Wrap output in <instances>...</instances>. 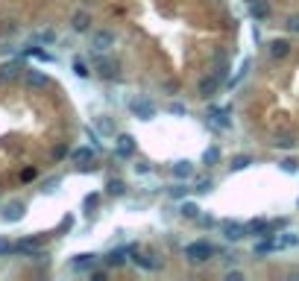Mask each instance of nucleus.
I'll list each match as a JSON object with an SVG mask.
<instances>
[{"instance_id": "nucleus-1", "label": "nucleus", "mask_w": 299, "mask_h": 281, "mask_svg": "<svg viewBox=\"0 0 299 281\" xmlns=\"http://www.w3.org/2000/svg\"><path fill=\"white\" fill-rule=\"evenodd\" d=\"M214 252H217V249H214L208 240H197V243H188V246H185V258H188L191 264H203V261H208Z\"/></svg>"}, {"instance_id": "nucleus-2", "label": "nucleus", "mask_w": 299, "mask_h": 281, "mask_svg": "<svg viewBox=\"0 0 299 281\" xmlns=\"http://www.w3.org/2000/svg\"><path fill=\"white\" fill-rule=\"evenodd\" d=\"M115 41H117V38H115V32H112V29H94V32H91V47H94L97 53L112 50V47H115Z\"/></svg>"}, {"instance_id": "nucleus-3", "label": "nucleus", "mask_w": 299, "mask_h": 281, "mask_svg": "<svg viewBox=\"0 0 299 281\" xmlns=\"http://www.w3.org/2000/svg\"><path fill=\"white\" fill-rule=\"evenodd\" d=\"M129 108H132V114L141 117V120H153V117H156V103L147 100V97H135V100L129 103Z\"/></svg>"}, {"instance_id": "nucleus-4", "label": "nucleus", "mask_w": 299, "mask_h": 281, "mask_svg": "<svg viewBox=\"0 0 299 281\" xmlns=\"http://www.w3.org/2000/svg\"><path fill=\"white\" fill-rule=\"evenodd\" d=\"M206 117H208V123H214L217 129H232V120H229V108H208L206 111Z\"/></svg>"}, {"instance_id": "nucleus-5", "label": "nucleus", "mask_w": 299, "mask_h": 281, "mask_svg": "<svg viewBox=\"0 0 299 281\" xmlns=\"http://www.w3.org/2000/svg\"><path fill=\"white\" fill-rule=\"evenodd\" d=\"M115 152H117L120 158H132V152H135V138H132V135H117V138H115Z\"/></svg>"}, {"instance_id": "nucleus-6", "label": "nucleus", "mask_w": 299, "mask_h": 281, "mask_svg": "<svg viewBox=\"0 0 299 281\" xmlns=\"http://www.w3.org/2000/svg\"><path fill=\"white\" fill-rule=\"evenodd\" d=\"M247 226H241V223H223V238L226 240H232V243H238V240H244L247 238Z\"/></svg>"}, {"instance_id": "nucleus-7", "label": "nucleus", "mask_w": 299, "mask_h": 281, "mask_svg": "<svg viewBox=\"0 0 299 281\" xmlns=\"http://www.w3.org/2000/svg\"><path fill=\"white\" fill-rule=\"evenodd\" d=\"M220 79H223L220 73H214V76H203V79H200V97H206V100H208V97H214V91H217Z\"/></svg>"}, {"instance_id": "nucleus-8", "label": "nucleus", "mask_w": 299, "mask_h": 281, "mask_svg": "<svg viewBox=\"0 0 299 281\" xmlns=\"http://www.w3.org/2000/svg\"><path fill=\"white\" fill-rule=\"evenodd\" d=\"M270 56H273V59H285V56H291V41H285V38L270 41Z\"/></svg>"}, {"instance_id": "nucleus-9", "label": "nucleus", "mask_w": 299, "mask_h": 281, "mask_svg": "<svg viewBox=\"0 0 299 281\" xmlns=\"http://www.w3.org/2000/svg\"><path fill=\"white\" fill-rule=\"evenodd\" d=\"M250 12H253L255 21H267V18H270V3H267V0H253V3H250Z\"/></svg>"}, {"instance_id": "nucleus-10", "label": "nucleus", "mask_w": 299, "mask_h": 281, "mask_svg": "<svg viewBox=\"0 0 299 281\" xmlns=\"http://www.w3.org/2000/svg\"><path fill=\"white\" fill-rule=\"evenodd\" d=\"M70 26H73V32H85V29L91 26V15H88V12H76V15L70 18Z\"/></svg>"}, {"instance_id": "nucleus-11", "label": "nucleus", "mask_w": 299, "mask_h": 281, "mask_svg": "<svg viewBox=\"0 0 299 281\" xmlns=\"http://www.w3.org/2000/svg\"><path fill=\"white\" fill-rule=\"evenodd\" d=\"M170 170H173L176 179H191V176H194V164H191V161H173Z\"/></svg>"}, {"instance_id": "nucleus-12", "label": "nucleus", "mask_w": 299, "mask_h": 281, "mask_svg": "<svg viewBox=\"0 0 299 281\" xmlns=\"http://www.w3.org/2000/svg\"><path fill=\"white\" fill-rule=\"evenodd\" d=\"M23 211H26V208H23V202H12V205L3 211V220H6V223H18V220L23 217Z\"/></svg>"}, {"instance_id": "nucleus-13", "label": "nucleus", "mask_w": 299, "mask_h": 281, "mask_svg": "<svg viewBox=\"0 0 299 281\" xmlns=\"http://www.w3.org/2000/svg\"><path fill=\"white\" fill-rule=\"evenodd\" d=\"M94 264H97V255H88V252H85V255H76L70 267H73V270H91Z\"/></svg>"}, {"instance_id": "nucleus-14", "label": "nucleus", "mask_w": 299, "mask_h": 281, "mask_svg": "<svg viewBox=\"0 0 299 281\" xmlns=\"http://www.w3.org/2000/svg\"><path fill=\"white\" fill-rule=\"evenodd\" d=\"M26 82H29L32 88H47V82H50V79H47L41 70H26Z\"/></svg>"}, {"instance_id": "nucleus-15", "label": "nucleus", "mask_w": 299, "mask_h": 281, "mask_svg": "<svg viewBox=\"0 0 299 281\" xmlns=\"http://www.w3.org/2000/svg\"><path fill=\"white\" fill-rule=\"evenodd\" d=\"M106 194H109V196H123V194H126V182H123V179H112V182L106 185Z\"/></svg>"}, {"instance_id": "nucleus-16", "label": "nucleus", "mask_w": 299, "mask_h": 281, "mask_svg": "<svg viewBox=\"0 0 299 281\" xmlns=\"http://www.w3.org/2000/svg\"><path fill=\"white\" fill-rule=\"evenodd\" d=\"M15 249L23 252V255H38V240H35V238H26V240H21Z\"/></svg>"}, {"instance_id": "nucleus-17", "label": "nucleus", "mask_w": 299, "mask_h": 281, "mask_svg": "<svg viewBox=\"0 0 299 281\" xmlns=\"http://www.w3.org/2000/svg\"><path fill=\"white\" fill-rule=\"evenodd\" d=\"M94 152H97V150L82 147V150H76V152H73V161H76V164H88V161H94Z\"/></svg>"}, {"instance_id": "nucleus-18", "label": "nucleus", "mask_w": 299, "mask_h": 281, "mask_svg": "<svg viewBox=\"0 0 299 281\" xmlns=\"http://www.w3.org/2000/svg\"><path fill=\"white\" fill-rule=\"evenodd\" d=\"M97 73L106 76V79H115V76H117V67H115L112 62H97Z\"/></svg>"}, {"instance_id": "nucleus-19", "label": "nucleus", "mask_w": 299, "mask_h": 281, "mask_svg": "<svg viewBox=\"0 0 299 281\" xmlns=\"http://www.w3.org/2000/svg\"><path fill=\"white\" fill-rule=\"evenodd\" d=\"M179 214H182V217H188V220H200V208H197L194 202H182Z\"/></svg>"}, {"instance_id": "nucleus-20", "label": "nucleus", "mask_w": 299, "mask_h": 281, "mask_svg": "<svg viewBox=\"0 0 299 281\" xmlns=\"http://www.w3.org/2000/svg\"><path fill=\"white\" fill-rule=\"evenodd\" d=\"M103 261H106L109 267H123V261H126V258H123V252H120V249H112Z\"/></svg>"}, {"instance_id": "nucleus-21", "label": "nucleus", "mask_w": 299, "mask_h": 281, "mask_svg": "<svg viewBox=\"0 0 299 281\" xmlns=\"http://www.w3.org/2000/svg\"><path fill=\"white\" fill-rule=\"evenodd\" d=\"M273 147H279V150H291V147H297V141H294L291 135H276V138H273Z\"/></svg>"}, {"instance_id": "nucleus-22", "label": "nucleus", "mask_w": 299, "mask_h": 281, "mask_svg": "<svg viewBox=\"0 0 299 281\" xmlns=\"http://www.w3.org/2000/svg\"><path fill=\"white\" fill-rule=\"evenodd\" d=\"M250 164H253V158H250V155H235V158H232V164H229V167H232V170H235V173H238V170H247V167H250Z\"/></svg>"}, {"instance_id": "nucleus-23", "label": "nucleus", "mask_w": 299, "mask_h": 281, "mask_svg": "<svg viewBox=\"0 0 299 281\" xmlns=\"http://www.w3.org/2000/svg\"><path fill=\"white\" fill-rule=\"evenodd\" d=\"M132 261H135L141 270H150V273H153V270H159V264H156V261H150V255H135Z\"/></svg>"}, {"instance_id": "nucleus-24", "label": "nucleus", "mask_w": 299, "mask_h": 281, "mask_svg": "<svg viewBox=\"0 0 299 281\" xmlns=\"http://www.w3.org/2000/svg\"><path fill=\"white\" fill-rule=\"evenodd\" d=\"M97 129H100L103 135H115V123H112L109 117H97Z\"/></svg>"}, {"instance_id": "nucleus-25", "label": "nucleus", "mask_w": 299, "mask_h": 281, "mask_svg": "<svg viewBox=\"0 0 299 281\" xmlns=\"http://www.w3.org/2000/svg\"><path fill=\"white\" fill-rule=\"evenodd\" d=\"M203 161H206V164H217V161H220V150H217V147H208V150L203 152Z\"/></svg>"}, {"instance_id": "nucleus-26", "label": "nucleus", "mask_w": 299, "mask_h": 281, "mask_svg": "<svg viewBox=\"0 0 299 281\" xmlns=\"http://www.w3.org/2000/svg\"><path fill=\"white\" fill-rule=\"evenodd\" d=\"M211 188H214V182H211V179H200V182H197V188H194V191H197V194H208V191H211Z\"/></svg>"}, {"instance_id": "nucleus-27", "label": "nucleus", "mask_w": 299, "mask_h": 281, "mask_svg": "<svg viewBox=\"0 0 299 281\" xmlns=\"http://www.w3.org/2000/svg\"><path fill=\"white\" fill-rule=\"evenodd\" d=\"M188 191H191V188H185V185H173V188H170V196H173V199H182V196H188Z\"/></svg>"}, {"instance_id": "nucleus-28", "label": "nucleus", "mask_w": 299, "mask_h": 281, "mask_svg": "<svg viewBox=\"0 0 299 281\" xmlns=\"http://www.w3.org/2000/svg\"><path fill=\"white\" fill-rule=\"evenodd\" d=\"M73 73H76V76H88L91 70L85 67V62H82V59H76V62H73Z\"/></svg>"}, {"instance_id": "nucleus-29", "label": "nucleus", "mask_w": 299, "mask_h": 281, "mask_svg": "<svg viewBox=\"0 0 299 281\" xmlns=\"http://www.w3.org/2000/svg\"><path fill=\"white\" fill-rule=\"evenodd\" d=\"M279 167H282L285 173H297V170H299V167H297V161H294V158H285V161H279Z\"/></svg>"}, {"instance_id": "nucleus-30", "label": "nucleus", "mask_w": 299, "mask_h": 281, "mask_svg": "<svg viewBox=\"0 0 299 281\" xmlns=\"http://www.w3.org/2000/svg\"><path fill=\"white\" fill-rule=\"evenodd\" d=\"M299 243V238H294V235H282V238H279V246H282V249H285V246H297Z\"/></svg>"}, {"instance_id": "nucleus-31", "label": "nucleus", "mask_w": 299, "mask_h": 281, "mask_svg": "<svg viewBox=\"0 0 299 281\" xmlns=\"http://www.w3.org/2000/svg\"><path fill=\"white\" fill-rule=\"evenodd\" d=\"M285 26H288V29H291V32H299V15H291V18H288V23H285Z\"/></svg>"}, {"instance_id": "nucleus-32", "label": "nucleus", "mask_w": 299, "mask_h": 281, "mask_svg": "<svg viewBox=\"0 0 299 281\" xmlns=\"http://www.w3.org/2000/svg\"><path fill=\"white\" fill-rule=\"evenodd\" d=\"M170 114H188V106H182V103H173V106H170Z\"/></svg>"}, {"instance_id": "nucleus-33", "label": "nucleus", "mask_w": 299, "mask_h": 281, "mask_svg": "<svg viewBox=\"0 0 299 281\" xmlns=\"http://www.w3.org/2000/svg\"><path fill=\"white\" fill-rule=\"evenodd\" d=\"M12 249H15V246H12L9 240H3V238H0V258H3V255H9Z\"/></svg>"}, {"instance_id": "nucleus-34", "label": "nucleus", "mask_w": 299, "mask_h": 281, "mask_svg": "<svg viewBox=\"0 0 299 281\" xmlns=\"http://www.w3.org/2000/svg\"><path fill=\"white\" fill-rule=\"evenodd\" d=\"M38 41H44V44H53V41H56V32H41V35H38Z\"/></svg>"}, {"instance_id": "nucleus-35", "label": "nucleus", "mask_w": 299, "mask_h": 281, "mask_svg": "<svg viewBox=\"0 0 299 281\" xmlns=\"http://www.w3.org/2000/svg\"><path fill=\"white\" fill-rule=\"evenodd\" d=\"M135 173H150V164H147V161H138V164H135Z\"/></svg>"}, {"instance_id": "nucleus-36", "label": "nucleus", "mask_w": 299, "mask_h": 281, "mask_svg": "<svg viewBox=\"0 0 299 281\" xmlns=\"http://www.w3.org/2000/svg\"><path fill=\"white\" fill-rule=\"evenodd\" d=\"M94 205H97V196H88V199H85V208H88V211H91V208H94Z\"/></svg>"}, {"instance_id": "nucleus-37", "label": "nucleus", "mask_w": 299, "mask_h": 281, "mask_svg": "<svg viewBox=\"0 0 299 281\" xmlns=\"http://www.w3.org/2000/svg\"><path fill=\"white\" fill-rule=\"evenodd\" d=\"M244 3H253V0H244Z\"/></svg>"}]
</instances>
